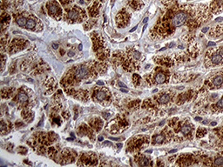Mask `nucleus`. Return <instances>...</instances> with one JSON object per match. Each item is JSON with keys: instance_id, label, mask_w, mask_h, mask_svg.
Wrapping results in <instances>:
<instances>
[{"instance_id": "nucleus-34", "label": "nucleus", "mask_w": 223, "mask_h": 167, "mask_svg": "<svg viewBox=\"0 0 223 167\" xmlns=\"http://www.w3.org/2000/svg\"><path fill=\"white\" fill-rule=\"evenodd\" d=\"M110 144H111V143H110L109 141H106V142L104 143V145H110Z\"/></svg>"}, {"instance_id": "nucleus-6", "label": "nucleus", "mask_w": 223, "mask_h": 167, "mask_svg": "<svg viewBox=\"0 0 223 167\" xmlns=\"http://www.w3.org/2000/svg\"><path fill=\"white\" fill-rule=\"evenodd\" d=\"M169 100H170V97L167 94H163L159 98V102L160 103V104H166Z\"/></svg>"}, {"instance_id": "nucleus-4", "label": "nucleus", "mask_w": 223, "mask_h": 167, "mask_svg": "<svg viewBox=\"0 0 223 167\" xmlns=\"http://www.w3.org/2000/svg\"><path fill=\"white\" fill-rule=\"evenodd\" d=\"M223 7V0H215V2L212 4V8L214 10V12H218V9H222Z\"/></svg>"}, {"instance_id": "nucleus-7", "label": "nucleus", "mask_w": 223, "mask_h": 167, "mask_svg": "<svg viewBox=\"0 0 223 167\" xmlns=\"http://www.w3.org/2000/svg\"><path fill=\"white\" fill-rule=\"evenodd\" d=\"M78 17H79V13L76 11H71L68 12V17L72 20H77Z\"/></svg>"}, {"instance_id": "nucleus-15", "label": "nucleus", "mask_w": 223, "mask_h": 167, "mask_svg": "<svg viewBox=\"0 0 223 167\" xmlns=\"http://www.w3.org/2000/svg\"><path fill=\"white\" fill-rule=\"evenodd\" d=\"M49 11H50V12L52 13V14H55V13L58 12V7L57 6H55V5H51L50 7H48Z\"/></svg>"}, {"instance_id": "nucleus-21", "label": "nucleus", "mask_w": 223, "mask_h": 167, "mask_svg": "<svg viewBox=\"0 0 223 167\" xmlns=\"http://www.w3.org/2000/svg\"><path fill=\"white\" fill-rule=\"evenodd\" d=\"M120 91H121L122 92H126V93H127V92H128V91H127V89H126V88H121V89H120Z\"/></svg>"}, {"instance_id": "nucleus-25", "label": "nucleus", "mask_w": 223, "mask_h": 167, "mask_svg": "<svg viewBox=\"0 0 223 167\" xmlns=\"http://www.w3.org/2000/svg\"><path fill=\"white\" fill-rule=\"evenodd\" d=\"M58 45H56V44H53V49H58Z\"/></svg>"}, {"instance_id": "nucleus-12", "label": "nucleus", "mask_w": 223, "mask_h": 167, "mask_svg": "<svg viewBox=\"0 0 223 167\" xmlns=\"http://www.w3.org/2000/svg\"><path fill=\"white\" fill-rule=\"evenodd\" d=\"M35 25H36V24H35V22L33 20H28L27 21V23H26V28L27 29H33L34 27H35Z\"/></svg>"}, {"instance_id": "nucleus-13", "label": "nucleus", "mask_w": 223, "mask_h": 167, "mask_svg": "<svg viewBox=\"0 0 223 167\" xmlns=\"http://www.w3.org/2000/svg\"><path fill=\"white\" fill-rule=\"evenodd\" d=\"M105 98H106V94L103 91H99V92H98L96 94V98H97L98 100H103Z\"/></svg>"}, {"instance_id": "nucleus-2", "label": "nucleus", "mask_w": 223, "mask_h": 167, "mask_svg": "<svg viewBox=\"0 0 223 167\" xmlns=\"http://www.w3.org/2000/svg\"><path fill=\"white\" fill-rule=\"evenodd\" d=\"M87 74H88V70L86 69V67L85 66H79L75 71V75L79 78H83V77H86Z\"/></svg>"}, {"instance_id": "nucleus-33", "label": "nucleus", "mask_w": 223, "mask_h": 167, "mask_svg": "<svg viewBox=\"0 0 223 167\" xmlns=\"http://www.w3.org/2000/svg\"><path fill=\"white\" fill-rule=\"evenodd\" d=\"M73 54H74V53H73V52H70L68 53V55H69V56H73Z\"/></svg>"}, {"instance_id": "nucleus-11", "label": "nucleus", "mask_w": 223, "mask_h": 167, "mask_svg": "<svg viewBox=\"0 0 223 167\" xmlns=\"http://www.w3.org/2000/svg\"><path fill=\"white\" fill-rule=\"evenodd\" d=\"M190 131H191V128L190 126H188V125H184V126L181 128V132H182L184 135L188 134Z\"/></svg>"}, {"instance_id": "nucleus-5", "label": "nucleus", "mask_w": 223, "mask_h": 167, "mask_svg": "<svg viewBox=\"0 0 223 167\" xmlns=\"http://www.w3.org/2000/svg\"><path fill=\"white\" fill-rule=\"evenodd\" d=\"M166 81V77L163 73H158L155 77V82L157 84H163L164 82Z\"/></svg>"}, {"instance_id": "nucleus-38", "label": "nucleus", "mask_w": 223, "mask_h": 167, "mask_svg": "<svg viewBox=\"0 0 223 167\" xmlns=\"http://www.w3.org/2000/svg\"><path fill=\"white\" fill-rule=\"evenodd\" d=\"M146 26H147V25H145V26H144V28H143V32L146 30Z\"/></svg>"}, {"instance_id": "nucleus-37", "label": "nucleus", "mask_w": 223, "mask_h": 167, "mask_svg": "<svg viewBox=\"0 0 223 167\" xmlns=\"http://www.w3.org/2000/svg\"><path fill=\"white\" fill-rule=\"evenodd\" d=\"M117 146H118V147H119V148H120V147L122 146V144H118Z\"/></svg>"}, {"instance_id": "nucleus-17", "label": "nucleus", "mask_w": 223, "mask_h": 167, "mask_svg": "<svg viewBox=\"0 0 223 167\" xmlns=\"http://www.w3.org/2000/svg\"><path fill=\"white\" fill-rule=\"evenodd\" d=\"M133 55H134V57H135L136 59H138V58L140 57V55H141V54L139 52H134V54H133Z\"/></svg>"}, {"instance_id": "nucleus-36", "label": "nucleus", "mask_w": 223, "mask_h": 167, "mask_svg": "<svg viewBox=\"0 0 223 167\" xmlns=\"http://www.w3.org/2000/svg\"><path fill=\"white\" fill-rule=\"evenodd\" d=\"M79 51H81V50H82V45H79Z\"/></svg>"}, {"instance_id": "nucleus-27", "label": "nucleus", "mask_w": 223, "mask_h": 167, "mask_svg": "<svg viewBox=\"0 0 223 167\" xmlns=\"http://www.w3.org/2000/svg\"><path fill=\"white\" fill-rule=\"evenodd\" d=\"M136 28H137V26H135L134 28H133L132 30H130V32H134V31L136 30Z\"/></svg>"}, {"instance_id": "nucleus-23", "label": "nucleus", "mask_w": 223, "mask_h": 167, "mask_svg": "<svg viewBox=\"0 0 223 167\" xmlns=\"http://www.w3.org/2000/svg\"><path fill=\"white\" fill-rule=\"evenodd\" d=\"M208 29H209V28H208V27H206V28H204V29H203V30H202V32H203V33L207 32V31H208Z\"/></svg>"}, {"instance_id": "nucleus-20", "label": "nucleus", "mask_w": 223, "mask_h": 167, "mask_svg": "<svg viewBox=\"0 0 223 167\" xmlns=\"http://www.w3.org/2000/svg\"><path fill=\"white\" fill-rule=\"evenodd\" d=\"M119 86H121L122 88H126V86H125V85H124V84H123L122 82H119Z\"/></svg>"}, {"instance_id": "nucleus-22", "label": "nucleus", "mask_w": 223, "mask_h": 167, "mask_svg": "<svg viewBox=\"0 0 223 167\" xmlns=\"http://www.w3.org/2000/svg\"><path fill=\"white\" fill-rule=\"evenodd\" d=\"M176 151H177V149H174V150H172V151H169V153H170V154H173V153H175Z\"/></svg>"}, {"instance_id": "nucleus-14", "label": "nucleus", "mask_w": 223, "mask_h": 167, "mask_svg": "<svg viewBox=\"0 0 223 167\" xmlns=\"http://www.w3.org/2000/svg\"><path fill=\"white\" fill-rule=\"evenodd\" d=\"M215 165H223V157H219L215 160Z\"/></svg>"}, {"instance_id": "nucleus-10", "label": "nucleus", "mask_w": 223, "mask_h": 167, "mask_svg": "<svg viewBox=\"0 0 223 167\" xmlns=\"http://www.w3.org/2000/svg\"><path fill=\"white\" fill-rule=\"evenodd\" d=\"M223 83V77L222 76H218V77H216L214 79V85L215 86H220L221 84Z\"/></svg>"}, {"instance_id": "nucleus-40", "label": "nucleus", "mask_w": 223, "mask_h": 167, "mask_svg": "<svg viewBox=\"0 0 223 167\" xmlns=\"http://www.w3.org/2000/svg\"><path fill=\"white\" fill-rule=\"evenodd\" d=\"M173 46H174V44L172 43V44H170V45H169V47H170V48H171V47H173Z\"/></svg>"}, {"instance_id": "nucleus-19", "label": "nucleus", "mask_w": 223, "mask_h": 167, "mask_svg": "<svg viewBox=\"0 0 223 167\" xmlns=\"http://www.w3.org/2000/svg\"><path fill=\"white\" fill-rule=\"evenodd\" d=\"M104 82L103 81H100V80H99V81H97V85L98 86H104Z\"/></svg>"}, {"instance_id": "nucleus-32", "label": "nucleus", "mask_w": 223, "mask_h": 167, "mask_svg": "<svg viewBox=\"0 0 223 167\" xmlns=\"http://www.w3.org/2000/svg\"><path fill=\"white\" fill-rule=\"evenodd\" d=\"M200 119H201V118H199V117H196V118H195V120H197V121H200Z\"/></svg>"}, {"instance_id": "nucleus-29", "label": "nucleus", "mask_w": 223, "mask_h": 167, "mask_svg": "<svg viewBox=\"0 0 223 167\" xmlns=\"http://www.w3.org/2000/svg\"><path fill=\"white\" fill-rule=\"evenodd\" d=\"M211 125L212 126H215V125H216V122H212Z\"/></svg>"}, {"instance_id": "nucleus-8", "label": "nucleus", "mask_w": 223, "mask_h": 167, "mask_svg": "<svg viewBox=\"0 0 223 167\" xmlns=\"http://www.w3.org/2000/svg\"><path fill=\"white\" fill-rule=\"evenodd\" d=\"M18 100H19L20 102H26V101L28 100V96L24 93V92L22 91V92L18 94Z\"/></svg>"}, {"instance_id": "nucleus-1", "label": "nucleus", "mask_w": 223, "mask_h": 167, "mask_svg": "<svg viewBox=\"0 0 223 167\" xmlns=\"http://www.w3.org/2000/svg\"><path fill=\"white\" fill-rule=\"evenodd\" d=\"M187 15L186 14V13L183 12H178L175 17H173V20H172L173 25L175 26V27L181 26V25L185 24V22H186V20H187Z\"/></svg>"}, {"instance_id": "nucleus-31", "label": "nucleus", "mask_w": 223, "mask_h": 167, "mask_svg": "<svg viewBox=\"0 0 223 167\" xmlns=\"http://www.w3.org/2000/svg\"><path fill=\"white\" fill-rule=\"evenodd\" d=\"M147 20H148V17H146V18L144 19V21H143V23H146V22H147Z\"/></svg>"}, {"instance_id": "nucleus-9", "label": "nucleus", "mask_w": 223, "mask_h": 167, "mask_svg": "<svg viewBox=\"0 0 223 167\" xmlns=\"http://www.w3.org/2000/svg\"><path fill=\"white\" fill-rule=\"evenodd\" d=\"M17 23H18V25H19V26H21V27H24V26H25V25H26L27 20H26L24 17H18V18Z\"/></svg>"}, {"instance_id": "nucleus-41", "label": "nucleus", "mask_w": 223, "mask_h": 167, "mask_svg": "<svg viewBox=\"0 0 223 167\" xmlns=\"http://www.w3.org/2000/svg\"><path fill=\"white\" fill-rule=\"evenodd\" d=\"M158 91V89H155V90H154V92H157Z\"/></svg>"}, {"instance_id": "nucleus-16", "label": "nucleus", "mask_w": 223, "mask_h": 167, "mask_svg": "<svg viewBox=\"0 0 223 167\" xmlns=\"http://www.w3.org/2000/svg\"><path fill=\"white\" fill-rule=\"evenodd\" d=\"M154 139H155V143H161L164 139V137L162 135H157L154 137Z\"/></svg>"}, {"instance_id": "nucleus-26", "label": "nucleus", "mask_w": 223, "mask_h": 167, "mask_svg": "<svg viewBox=\"0 0 223 167\" xmlns=\"http://www.w3.org/2000/svg\"><path fill=\"white\" fill-rule=\"evenodd\" d=\"M212 45H215V43H214V42H209V43H208V46H212Z\"/></svg>"}, {"instance_id": "nucleus-3", "label": "nucleus", "mask_w": 223, "mask_h": 167, "mask_svg": "<svg viewBox=\"0 0 223 167\" xmlns=\"http://www.w3.org/2000/svg\"><path fill=\"white\" fill-rule=\"evenodd\" d=\"M222 54L221 53H216L211 57V62L214 65H219L222 61Z\"/></svg>"}, {"instance_id": "nucleus-39", "label": "nucleus", "mask_w": 223, "mask_h": 167, "mask_svg": "<svg viewBox=\"0 0 223 167\" xmlns=\"http://www.w3.org/2000/svg\"><path fill=\"white\" fill-rule=\"evenodd\" d=\"M202 124H204V125H206V124H207V120H205V121H203Z\"/></svg>"}, {"instance_id": "nucleus-28", "label": "nucleus", "mask_w": 223, "mask_h": 167, "mask_svg": "<svg viewBox=\"0 0 223 167\" xmlns=\"http://www.w3.org/2000/svg\"><path fill=\"white\" fill-rule=\"evenodd\" d=\"M110 139H113V140H115V141H118V140H119V139H117V138H112V137L110 138Z\"/></svg>"}, {"instance_id": "nucleus-18", "label": "nucleus", "mask_w": 223, "mask_h": 167, "mask_svg": "<svg viewBox=\"0 0 223 167\" xmlns=\"http://www.w3.org/2000/svg\"><path fill=\"white\" fill-rule=\"evenodd\" d=\"M216 105H217V106H218V107H223V98H221V99H220V100L219 102L217 103Z\"/></svg>"}, {"instance_id": "nucleus-24", "label": "nucleus", "mask_w": 223, "mask_h": 167, "mask_svg": "<svg viewBox=\"0 0 223 167\" xmlns=\"http://www.w3.org/2000/svg\"><path fill=\"white\" fill-rule=\"evenodd\" d=\"M216 21H217V22H220V21H223V17H217V18H216Z\"/></svg>"}, {"instance_id": "nucleus-42", "label": "nucleus", "mask_w": 223, "mask_h": 167, "mask_svg": "<svg viewBox=\"0 0 223 167\" xmlns=\"http://www.w3.org/2000/svg\"><path fill=\"white\" fill-rule=\"evenodd\" d=\"M146 152H147V153H151V152H152V151H151V150L150 151H146Z\"/></svg>"}, {"instance_id": "nucleus-35", "label": "nucleus", "mask_w": 223, "mask_h": 167, "mask_svg": "<svg viewBox=\"0 0 223 167\" xmlns=\"http://www.w3.org/2000/svg\"><path fill=\"white\" fill-rule=\"evenodd\" d=\"M164 124H165V120H163L162 122H161V123H160V125H163Z\"/></svg>"}, {"instance_id": "nucleus-30", "label": "nucleus", "mask_w": 223, "mask_h": 167, "mask_svg": "<svg viewBox=\"0 0 223 167\" xmlns=\"http://www.w3.org/2000/svg\"><path fill=\"white\" fill-rule=\"evenodd\" d=\"M103 139H103V137H101V136H100V137H99V141H103Z\"/></svg>"}]
</instances>
